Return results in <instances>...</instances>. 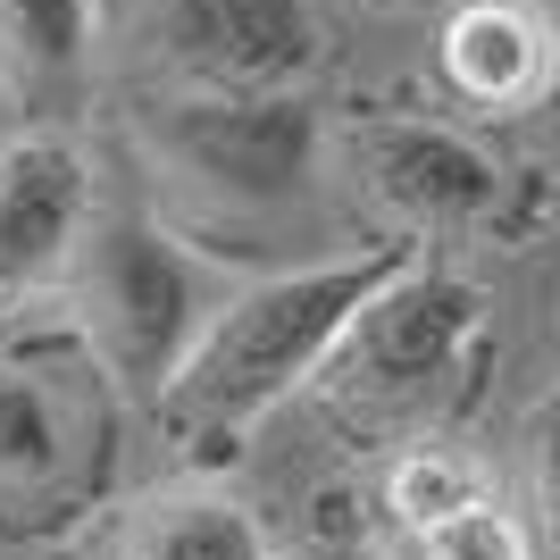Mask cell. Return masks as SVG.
I'll return each mask as SVG.
<instances>
[{
    "mask_svg": "<svg viewBox=\"0 0 560 560\" xmlns=\"http://www.w3.org/2000/svg\"><path fill=\"white\" fill-rule=\"evenodd\" d=\"M410 243H376L360 259H318V268H284L259 277L252 293H234L226 310L201 318V335L185 343L176 376L160 385V410L185 444H226L252 419H268L284 394H302L318 360L335 351V335L351 327V310L394 277Z\"/></svg>",
    "mask_w": 560,
    "mask_h": 560,
    "instance_id": "6da1fadb",
    "label": "cell"
},
{
    "mask_svg": "<svg viewBox=\"0 0 560 560\" xmlns=\"http://www.w3.org/2000/svg\"><path fill=\"white\" fill-rule=\"evenodd\" d=\"M318 109L302 93H167L135 109V151L192 218H277L318 176Z\"/></svg>",
    "mask_w": 560,
    "mask_h": 560,
    "instance_id": "7a4b0ae2",
    "label": "cell"
},
{
    "mask_svg": "<svg viewBox=\"0 0 560 560\" xmlns=\"http://www.w3.org/2000/svg\"><path fill=\"white\" fill-rule=\"evenodd\" d=\"M477 327H486L477 284L452 277V268H427V259H401L394 277L351 310V327L318 360L310 394L343 427H401V419H419L427 401L452 394L460 360L477 351Z\"/></svg>",
    "mask_w": 560,
    "mask_h": 560,
    "instance_id": "3957f363",
    "label": "cell"
},
{
    "mask_svg": "<svg viewBox=\"0 0 560 560\" xmlns=\"http://www.w3.org/2000/svg\"><path fill=\"white\" fill-rule=\"evenodd\" d=\"M75 327L135 401H160L185 343L201 335V268L142 210H93L59 268Z\"/></svg>",
    "mask_w": 560,
    "mask_h": 560,
    "instance_id": "277c9868",
    "label": "cell"
},
{
    "mask_svg": "<svg viewBox=\"0 0 560 560\" xmlns=\"http://www.w3.org/2000/svg\"><path fill=\"white\" fill-rule=\"evenodd\" d=\"M335 160L394 234H477L511 201V167L435 117H351L335 135Z\"/></svg>",
    "mask_w": 560,
    "mask_h": 560,
    "instance_id": "5b68a950",
    "label": "cell"
},
{
    "mask_svg": "<svg viewBox=\"0 0 560 560\" xmlns=\"http://www.w3.org/2000/svg\"><path fill=\"white\" fill-rule=\"evenodd\" d=\"M318 50L310 0H142V59L176 93H293Z\"/></svg>",
    "mask_w": 560,
    "mask_h": 560,
    "instance_id": "8992f818",
    "label": "cell"
},
{
    "mask_svg": "<svg viewBox=\"0 0 560 560\" xmlns=\"http://www.w3.org/2000/svg\"><path fill=\"white\" fill-rule=\"evenodd\" d=\"M93 218V176L68 135H18L0 142V310L59 284L75 234Z\"/></svg>",
    "mask_w": 560,
    "mask_h": 560,
    "instance_id": "52a82bcc",
    "label": "cell"
},
{
    "mask_svg": "<svg viewBox=\"0 0 560 560\" xmlns=\"http://www.w3.org/2000/svg\"><path fill=\"white\" fill-rule=\"evenodd\" d=\"M444 84L486 117H518L552 93L560 75V25L536 0H460L435 34Z\"/></svg>",
    "mask_w": 560,
    "mask_h": 560,
    "instance_id": "ba28073f",
    "label": "cell"
},
{
    "mask_svg": "<svg viewBox=\"0 0 560 560\" xmlns=\"http://www.w3.org/2000/svg\"><path fill=\"white\" fill-rule=\"evenodd\" d=\"M93 560H268L259 518L234 502L226 486H151L101 527Z\"/></svg>",
    "mask_w": 560,
    "mask_h": 560,
    "instance_id": "9c48e42d",
    "label": "cell"
},
{
    "mask_svg": "<svg viewBox=\"0 0 560 560\" xmlns=\"http://www.w3.org/2000/svg\"><path fill=\"white\" fill-rule=\"evenodd\" d=\"M93 75V0H0V93L18 117H68Z\"/></svg>",
    "mask_w": 560,
    "mask_h": 560,
    "instance_id": "30bf717a",
    "label": "cell"
},
{
    "mask_svg": "<svg viewBox=\"0 0 560 560\" xmlns=\"http://www.w3.org/2000/svg\"><path fill=\"white\" fill-rule=\"evenodd\" d=\"M68 477V410L43 376L0 369V502H34Z\"/></svg>",
    "mask_w": 560,
    "mask_h": 560,
    "instance_id": "8fae6325",
    "label": "cell"
},
{
    "mask_svg": "<svg viewBox=\"0 0 560 560\" xmlns=\"http://www.w3.org/2000/svg\"><path fill=\"white\" fill-rule=\"evenodd\" d=\"M477 493H493L486 486V468L468 460V452H444V444H410L394 468H385V511L419 536L427 518H444V511H460V502H477Z\"/></svg>",
    "mask_w": 560,
    "mask_h": 560,
    "instance_id": "7c38bea8",
    "label": "cell"
},
{
    "mask_svg": "<svg viewBox=\"0 0 560 560\" xmlns=\"http://www.w3.org/2000/svg\"><path fill=\"white\" fill-rule=\"evenodd\" d=\"M518 536H527V560H560V394L536 401V419L518 435Z\"/></svg>",
    "mask_w": 560,
    "mask_h": 560,
    "instance_id": "4fadbf2b",
    "label": "cell"
},
{
    "mask_svg": "<svg viewBox=\"0 0 560 560\" xmlns=\"http://www.w3.org/2000/svg\"><path fill=\"white\" fill-rule=\"evenodd\" d=\"M410 544H419V560H527V536H518V518H511L502 493H477L460 511L427 518Z\"/></svg>",
    "mask_w": 560,
    "mask_h": 560,
    "instance_id": "5bb4252c",
    "label": "cell"
},
{
    "mask_svg": "<svg viewBox=\"0 0 560 560\" xmlns=\"http://www.w3.org/2000/svg\"><path fill=\"white\" fill-rule=\"evenodd\" d=\"M310 560H360V552H310Z\"/></svg>",
    "mask_w": 560,
    "mask_h": 560,
    "instance_id": "9a60e30c",
    "label": "cell"
}]
</instances>
